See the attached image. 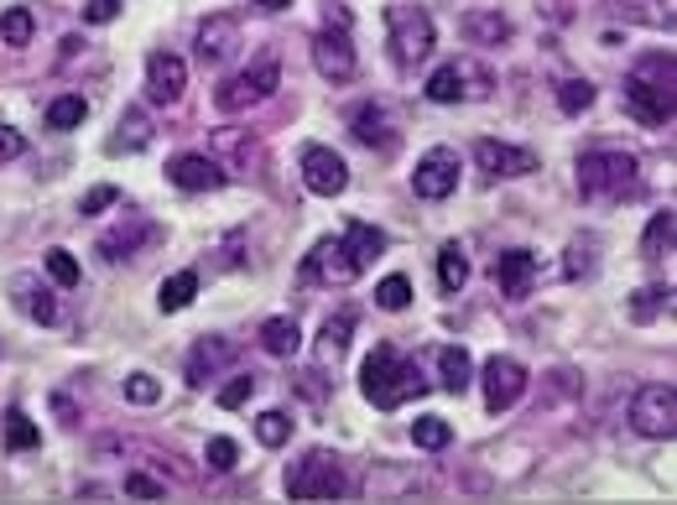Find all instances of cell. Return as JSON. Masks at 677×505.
Returning <instances> with one entry per match:
<instances>
[{"label":"cell","instance_id":"obj_23","mask_svg":"<svg viewBox=\"0 0 677 505\" xmlns=\"http://www.w3.org/2000/svg\"><path fill=\"white\" fill-rule=\"evenodd\" d=\"M261 349L276 355V360H293L297 349H303V328H297V318H287V313L266 318V324H261Z\"/></svg>","mask_w":677,"mask_h":505},{"label":"cell","instance_id":"obj_33","mask_svg":"<svg viewBox=\"0 0 677 505\" xmlns=\"http://www.w3.org/2000/svg\"><path fill=\"white\" fill-rule=\"evenodd\" d=\"M38 443H42L38 422L21 412V407H11V412H6V449H11V453H27V449H38Z\"/></svg>","mask_w":677,"mask_h":505},{"label":"cell","instance_id":"obj_5","mask_svg":"<svg viewBox=\"0 0 677 505\" xmlns=\"http://www.w3.org/2000/svg\"><path fill=\"white\" fill-rule=\"evenodd\" d=\"M385 36H391L396 69H417V63H427L433 42H438L433 17H427L422 6H391V11H385Z\"/></svg>","mask_w":677,"mask_h":505},{"label":"cell","instance_id":"obj_45","mask_svg":"<svg viewBox=\"0 0 677 505\" xmlns=\"http://www.w3.org/2000/svg\"><path fill=\"white\" fill-rule=\"evenodd\" d=\"M47 276H53L57 287H78V276H84V271H78V261L68 251H47Z\"/></svg>","mask_w":677,"mask_h":505},{"label":"cell","instance_id":"obj_4","mask_svg":"<svg viewBox=\"0 0 677 505\" xmlns=\"http://www.w3.org/2000/svg\"><path fill=\"white\" fill-rule=\"evenodd\" d=\"M276 90H282V63H276V57H256L251 69L230 73L220 90H214V105H220L224 115H245V109L266 105Z\"/></svg>","mask_w":677,"mask_h":505},{"label":"cell","instance_id":"obj_18","mask_svg":"<svg viewBox=\"0 0 677 505\" xmlns=\"http://www.w3.org/2000/svg\"><path fill=\"white\" fill-rule=\"evenodd\" d=\"M230 360H235V344L224 339V334H203V339L188 349V386H209Z\"/></svg>","mask_w":677,"mask_h":505},{"label":"cell","instance_id":"obj_12","mask_svg":"<svg viewBox=\"0 0 677 505\" xmlns=\"http://www.w3.org/2000/svg\"><path fill=\"white\" fill-rule=\"evenodd\" d=\"M303 282H329V287H345V282H355L360 276V266L349 261V251H345V240H318L313 245V255L303 261V271H297Z\"/></svg>","mask_w":677,"mask_h":505},{"label":"cell","instance_id":"obj_25","mask_svg":"<svg viewBox=\"0 0 677 505\" xmlns=\"http://www.w3.org/2000/svg\"><path fill=\"white\" fill-rule=\"evenodd\" d=\"M151 120H147V109H136L130 105L126 115H120V126H115V136H110V151H147L151 146Z\"/></svg>","mask_w":677,"mask_h":505},{"label":"cell","instance_id":"obj_36","mask_svg":"<svg viewBox=\"0 0 677 505\" xmlns=\"http://www.w3.org/2000/svg\"><path fill=\"white\" fill-rule=\"evenodd\" d=\"M600 235H573V245H568V261H563V271L579 282V276H589L594 271V261H600Z\"/></svg>","mask_w":677,"mask_h":505},{"label":"cell","instance_id":"obj_30","mask_svg":"<svg viewBox=\"0 0 677 505\" xmlns=\"http://www.w3.org/2000/svg\"><path fill=\"white\" fill-rule=\"evenodd\" d=\"M193 297H199V271H178V276H167L162 287H157V303H162V313H183Z\"/></svg>","mask_w":677,"mask_h":505},{"label":"cell","instance_id":"obj_38","mask_svg":"<svg viewBox=\"0 0 677 505\" xmlns=\"http://www.w3.org/2000/svg\"><path fill=\"white\" fill-rule=\"evenodd\" d=\"M84 115H89V105H84L78 94H63V99H53V105H47V126H53V130H74V126H84Z\"/></svg>","mask_w":677,"mask_h":505},{"label":"cell","instance_id":"obj_52","mask_svg":"<svg viewBox=\"0 0 677 505\" xmlns=\"http://www.w3.org/2000/svg\"><path fill=\"white\" fill-rule=\"evenodd\" d=\"M261 11H287V6H293V0H256Z\"/></svg>","mask_w":677,"mask_h":505},{"label":"cell","instance_id":"obj_35","mask_svg":"<svg viewBox=\"0 0 677 505\" xmlns=\"http://www.w3.org/2000/svg\"><path fill=\"white\" fill-rule=\"evenodd\" d=\"M610 11L625 21H652V27H662V32H673V6H641V0H610Z\"/></svg>","mask_w":677,"mask_h":505},{"label":"cell","instance_id":"obj_32","mask_svg":"<svg viewBox=\"0 0 677 505\" xmlns=\"http://www.w3.org/2000/svg\"><path fill=\"white\" fill-rule=\"evenodd\" d=\"M438 282H443V292H458L464 282H469V255H464L458 240H448V245L438 251Z\"/></svg>","mask_w":677,"mask_h":505},{"label":"cell","instance_id":"obj_40","mask_svg":"<svg viewBox=\"0 0 677 505\" xmlns=\"http://www.w3.org/2000/svg\"><path fill=\"white\" fill-rule=\"evenodd\" d=\"M256 438L266 443V449H282V443L293 438V417L287 412H261L256 417Z\"/></svg>","mask_w":677,"mask_h":505},{"label":"cell","instance_id":"obj_50","mask_svg":"<svg viewBox=\"0 0 677 505\" xmlns=\"http://www.w3.org/2000/svg\"><path fill=\"white\" fill-rule=\"evenodd\" d=\"M21 151H27V141H21V130L0 126V162H17Z\"/></svg>","mask_w":677,"mask_h":505},{"label":"cell","instance_id":"obj_28","mask_svg":"<svg viewBox=\"0 0 677 505\" xmlns=\"http://www.w3.org/2000/svg\"><path fill=\"white\" fill-rule=\"evenodd\" d=\"M438 386L443 391H464V386H469V380H475V360H469V349H458V344H443L438 349Z\"/></svg>","mask_w":677,"mask_h":505},{"label":"cell","instance_id":"obj_6","mask_svg":"<svg viewBox=\"0 0 677 505\" xmlns=\"http://www.w3.org/2000/svg\"><path fill=\"white\" fill-rule=\"evenodd\" d=\"M490 90H495V73L485 69V63H475V57H454V63H443V69L427 78V99H433V105L490 99Z\"/></svg>","mask_w":677,"mask_h":505},{"label":"cell","instance_id":"obj_13","mask_svg":"<svg viewBox=\"0 0 677 505\" xmlns=\"http://www.w3.org/2000/svg\"><path fill=\"white\" fill-rule=\"evenodd\" d=\"M454 188H458V151L433 146L417 162V172H412V193H417V199H448Z\"/></svg>","mask_w":677,"mask_h":505},{"label":"cell","instance_id":"obj_20","mask_svg":"<svg viewBox=\"0 0 677 505\" xmlns=\"http://www.w3.org/2000/svg\"><path fill=\"white\" fill-rule=\"evenodd\" d=\"M167 178L178 182L183 193H209V188H220V182H224V172L214 167V157H209V151H183V157H172Z\"/></svg>","mask_w":677,"mask_h":505},{"label":"cell","instance_id":"obj_17","mask_svg":"<svg viewBox=\"0 0 677 505\" xmlns=\"http://www.w3.org/2000/svg\"><path fill=\"white\" fill-rule=\"evenodd\" d=\"M475 162L490 178H527V172H537V157L527 146H506V141H475Z\"/></svg>","mask_w":677,"mask_h":505},{"label":"cell","instance_id":"obj_10","mask_svg":"<svg viewBox=\"0 0 677 505\" xmlns=\"http://www.w3.org/2000/svg\"><path fill=\"white\" fill-rule=\"evenodd\" d=\"M485 407L490 412H506V407H516V401L527 397V365L521 360H511V355H495L490 365H485Z\"/></svg>","mask_w":677,"mask_h":505},{"label":"cell","instance_id":"obj_51","mask_svg":"<svg viewBox=\"0 0 677 505\" xmlns=\"http://www.w3.org/2000/svg\"><path fill=\"white\" fill-rule=\"evenodd\" d=\"M53 412H57V422H63V428H74V422H78V407L68 397H53Z\"/></svg>","mask_w":677,"mask_h":505},{"label":"cell","instance_id":"obj_11","mask_svg":"<svg viewBox=\"0 0 677 505\" xmlns=\"http://www.w3.org/2000/svg\"><path fill=\"white\" fill-rule=\"evenodd\" d=\"M313 69L324 73V78H334V84H349L355 78V69H360V57H355V42H349V32L339 27H324V32L313 36Z\"/></svg>","mask_w":677,"mask_h":505},{"label":"cell","instance_id":"obj_8","mask_svg":"<svg viewBox=\"0 0 677 505\" xmlns=\"http://www.w3.org/2000/svg\"><path fill=\"white\" fill-rule=\"evenodd\" d=\"M631 428H636L641 438H657V443H667V438L677 433V391H673V380H652V386H641L636 401H631Z\"/></svg>","mask_w":677,"mask_h":505},{"label":"cell","instance_id":"obj_24","mask_svg":"<svg viewBox=\"0 0 677 505\" xmlns=\"http://www.w3.org/2000/svg\"><path fill=\"white\" fill-rule=\"evenodd\" d=\"M349 334H355V307H339L329 324H324V334H318V370L339 365V355L349 349Z\"/></svg>","mask_w":677,"mask_h":505},{"label":"cell","instance_id":"obj_1","mask_svg":"<svg viewBox=\"0 0 677 505\" xmlns=\"http://www.w3.org/2000/svg\"><path fill=\"white\" fill-rule=\"evenodd\" d=\"M360 391H366V401H375L381 412H396L402 401L427 391V380H422L417 360H406L402 349L375 344V349L366 355V370H360Z\"/></svg>","mask_w":677,"mask_h":505},{"label":"cell","instance_id":"obj_43","mask_svg":"<svg viewBox=\"0 0 677 505\" xmlns=\"http://www.w3.org/2000/svg\"><path fill=\"white\" fill-rule=\"evenodd\" d=\"M256 397V376H235L220 386V407L224 412H235V407H245V401Z\"/></svg>","mask_w":677,"mask_h":505},{"label":"cell","instance_id":"obj_7","mask_svg":"<svg viewBox=\"0 0 677 505\" xmlns=\"http://www.w3.org/2000/svg\"><path fill=\"white\" fill-rule=\"evenodd\" d=\"M287 495H293V501H339V495H345V470H339V459L324 449L303 453L293 470H287Z\"/></svg>","mask_w":677,"mask_h":505},{"label":"cell","instance_id":"obj_16","mask_svg":"<svg viewBox=\"0 0 677 505\" xmlns=\"http://www.w3.org/2000/svg\"><path fill=\"white\" fill-rule=\"evenodd\" d=\"M188 90V63L178 53H151L147 57V99L151 105H178Z\"/></svg>","mask_w":677,"mask_h":505},{"label":"cell","instance_id":"obj_15","mask_svg":"<svg viewBox=\"0 0 677 505\" xmlns=\"http://www.w3.org/2000/svg\"><path fill=\"white\" fill-rule=\"evenodd\" d=\"M193 53H199V63H209V69H224V63L240 53V21L235 17L199 21V32H193Z\"/></svg>","mask_w":677,"mask_h":505},{"label":"cell","instance_id":"obj_27","mask_svg":"<svg viewBox=\"0 0 677 505\" xmlns=\"http://www.w3.org/2000/svg\"><path fill=\"white\" fill-rule=\"evenodd\" d=\"M458 27H464V36H469V42H479V48H500V42L511 36V21L500 17V11H469Z\"/></svg>","mask_w":677,"mask_h":505},{"label":"cell","instance_id":"obj_47","mask_svg":"<svg viewBox=\"0 0 677 505\" xmlns=\"http://www.w3.org/2000/svg\"><path fill=\"white\" fill-rule=\"evenodd\" d=\"M115 199H120V193H115L110 182H99V188H89V193L78 199V214H105V209H110Z\"/></svg>","mask_w":677,"mask_h":505},{"label":"cell","instance_id":"obj_3","mask_svg":"<svg viewBox=\"0 0 677 505\" xmlns=\"http://www.w3.org/2000/svg\"><path fill=\"white\" fill-rule=\"evenodd\" d=\"M641 167L631 151H615V146H594L579 157V193L589 203H621L625 193H636Z\"/></svg>","mask_w":677,"mask_h":505},{"label":"cell","instance_id":"obj_44","mask_svg":"<svg viewBox=\"0 0 677 505\" xmlns=\"http://www.w3.org/2000/svg\"><path fill=\"white\" fill-rule=\"evenodd\" d=\"M203 459H209V470L214 474H230L240 464V449L230 443V438H209V449H203Z\"/></svg>","mask_w":677,"mask_h":505},{"label":"cell","instance_id":"obj_29","mask_svg":"<svg viewBox=\"0 0 677 505\" xmlns=\"http://www.w3.org/2000/svg\"><path fill=\"white\" fill-rule=\"evenodd\" d=\"M147 240H157V224H147V219H136V224H120V230H110V235L99 240V251H105V261H120V255H136V245H147Z\"/></svg>","mask_w":677,"mask_h":505},{"label":"cell","instance_id":"obj_31","mask_svg":"<svg viewBox=\"0 0 677 505\" xmlns=\"http://www.w3.org/2000/svg\"><path fill=\"white\" fill-rule=\"evenodd\" d=\"M673 230H677L673 209H662V214H652V224H646V235H641V255H646V261H662V255L673 251Z\"/></svg>","mask_w":677,"mask_h":505},{"label":"cell","instance_id":"obj_42","mask_svg":"<svg viewBox=\"0 0 677 505\" xmlns=\"http://www.w3.org/2000/svg\"><path fill=\"white\" fill-rule=\"evenodd\" d=\"M375 303H381L385 313H402V307H412V282H406V276H385L381 287H375Z\"/></svg>","mask_w":677,"mask_h":505},{"label":"cell","instance_id":"obj_49","mask_svg":"<svg viewBox=\"0 0 677 505\" xmlns=\"http://www.w3.org/2000/svg\"><path fill=\"white\" fill-rule=\"evenodd\" d=\"M115 17H120V0H89V6H84V21H89V27H110Z\"/></svg>","mask_w":677,"mask_h":505},{"label":"cell","instance_id":"obj_34","mask_svg":"<svg viewBox=\"0 0 677 505\" xmlns=\"http://www.w3.org/2000/svg\"><path fill=\"white\" fill-rule=\"evenodd\" d=\"M32 32H38V21H32V11H27V6H11V11L0 17V42H6V48H27V42H32Z\"/></svg>","mask_w":677,"mask_h":505},{"label":"cell","instance_id":"obj_14","mask_svg":"<svg viewBox=\"0 0 677 505\" xmlns=\"http://www.w3.org/2000/svg\"><path fill=\"white\" fill-rule=\"evenodd\" d=\"M303 182H308L318 199H334V193H345V188H349L345 157H339L334 146H308V151H303Z\"/></svg>","mask_w":677,"mask_h":505},{"label":"cell","instance_id":"obj_2","mask_svg":"<svg viewBox=\"0 0 677 505\" xmlns=\"http://www.w3.org/2000/svg\"><path fill=\"white\" fill-rule=\"evenodd\" d=\"M625 109L641 126H673V53H646L625 78Z\"/></svg>","mask_w":677,"mask_h":505},{"label":"cell","instance_id":"obj_41","mask_svg":"<svg viewBox=\"0 0 677 505\" xmlns=\"http://www.w3.org/2000/svg\"><path fill=\"white\" fill-rule=\"evenodd\" d=\"M662 307H673V287H641L636 297H631V318H657Z\"/></svg>","mask_w":677,"mask_h":505},{"label":"cell","instance_id":"obj_19","mask_svg":"<svg viewBox=\"0 0 677 505\" xmlns=\"http://www.w3.org/2000/svg\"><path fill=\"white\" fill-rule=\"evenodd\" d=\"M490 276H495V287L516 303V297H527L531 282H537V255L531 251H500L495 255V266H490Z\"/></svg>","mask_w":677,"mask_h":505},{"label":"cell","instance_id":"obj_37","mask_svg":"<svg viewBox=\"0 0 677 505\" xmlns=\"http://www.w3.org/2000/svg\"><path fill=\"white\" fill-rule=\"evenodd\" d=\"M448 438H454V428H448L443 417H417V422H412V443H417V449H427V453L448 449Z\"/></svg>","mask_w":677,"mask_h":505},{"label":"cell","instance_id":"obj_22","mask_svg":"<svg viewBox=\"0 0 677 505\" xmlns=\"http://www.w3.org/2000/svg\"><path fill=\"white\" fill-rule=\"evenodd\" d=\"M11 303H17L32 324H57V297L42 287L32 271H17V276H11Z\"/></svg>","mask_w":677,"mask_h":505},{"label":"cell","instance_id":"obj_46","mask_svg":"<svg viewBox=\"0 0 677 505\" xmlns=\"http://www.w3.org/2000/svg\"><path fill=\"white\" fill-rule=\"evenodd\" d=\"M157 397H162L157 376H126V401H136V407H151Z\"/></svg>","mask_w":677,"mask_h":505},{"label":"cell","instance_id":"obj_9","mask_svg":"<svg viewBox=\"0 0 677 505\" xmlns=\"http://www.w3.org/2000/svg\"><path fill=\"white\" fill-rule=\"evenodd\" d=\"M209 157L224 178H251L261 162V141L251 136V126H220L209 136Z\"/></svg>","mask_w":677,"mask_h":505},{"label":"cell","instance_id":"obj_48","mask_svg":"<svg viewBox=\"0 0 677 505\" xmlns=\"http://www.w3.org/2000/svg\"><path fill=\"white\" fill-rule=\"evenodd\" d=\"M126 495H136V501H162L167 490L151 474H126Z\"/></svg>","mask_w":677,"mask_h":505},{"label":"cell","instance_id":"obj_26","mask_svg":"<svg viewBox=\"0 0 677 505\" xmlns=\"http://www.w3.org/2000/svg\"><path fill=\"white\" fill-rule=\"evenodd\" d=\"M339 240H345L349 261H355L360 271H366L370 261H375V255L385 251V235H381V230H370V224H360V219H349V224H345V235H339Z\"/></svg>","mask_w":677,"mask_h":505},{"label":"cell","instance_id":"obj_39","mask_svg":"<svg viewBox=\"0 0 677 505\" xmlns=\"http://www.w3.org/2000/svg\"><path fill=\"white\" fill-rule=\"evenodd\" d=\"M589 105H594V84H589V78H563V84H558V109H563V115H584Z\"/></svg>","mask_w":677,"mask_h":505},{"label":"cell","instance_id":"obj_21","mask_svg":"<svg viewBox=\"0 0 677 505\" xmlns=\"http://www.w3.org/2000/svg\"><path fill=\"white\" fill-rule=\"evenodd\" d=\"M349 130H355V141L375 146V151H391L396 146V126H391V109L381 99H366V105L349 115Z\"/></svg>","mask_w":677,"mask_h":505}]
</instances>
